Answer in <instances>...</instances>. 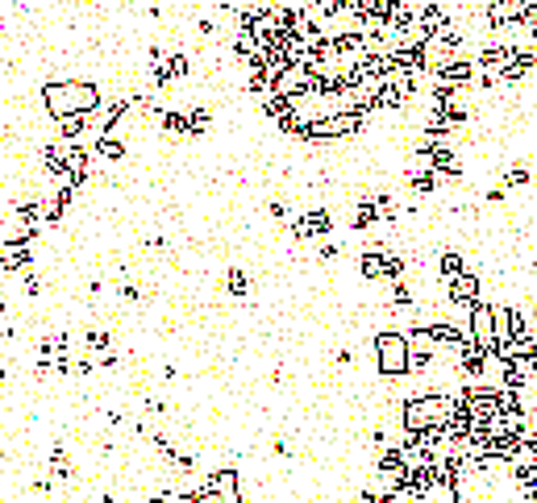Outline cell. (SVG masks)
Wrapping results in <instances>:
<instances>
[{
	"label": "cell",
	"mask_w": 537,
	"mask_h": 503,
	"mask_svg": "<svg viewBox=\"0 0 537 503\" xmlns=\"http://www.w3.org/2000/svg\"><path fill=\"white\" fill-rule=\"evenodd\" d=\"M42 104L54 121L59 117H79V113H96L100 104V88L84 83V79H63V83H46L42 88Z\"/></svg>",
	"instance_id": "cell-1"
},
{
	"label": "cell",
	"mask_w": 537,
	"mask_h": 503,
	"mask_svg": "<svg viewBox=\"0 0 537 503\" xmlns=\"http://www.w3.org/2000/svg\"><path fill=\"white\" fill-rule=\"evenodd\" d=\"M371 350H375V366H379L383 379H404V375H413V341H408L404 329H383V333H375Z\"/></svg>",
	"instance_id": "cell-2"
},
{
	"label": "cell",
	"mask_w": 537,
	"mask_h": 503,
	"mask_svg": "<svg viewBox=\"0 0 537 503\" xmlns=\"http://www.w3.org/2000/svg\"><path fill=\"white\" fill-rule=\"evenodd\" d=\"M466 337H475L479 345H496V304L488 300H479V304H471L466 308Z\"/></svg>",
	"instance_id": "cell-3"
},
{
	"label": "cell",
	"mask_w": 537,
	"mask_h": 503,
	"mask_svg": "<svg viewBox=\"0 0 537 503\" xmlns=\"http://www.w3.org/2000/svg\"><path fill=\"white\" fill-rule=\"evenodd\" d=\"M325 233H333V216L329 208H308L304 216H296L292 220V238L296 241H317Z\"/></svg>",
	"instance_id": "cell-4"
},
{
	"label": "cell",
	"mask_w": 537,
	"mask_h": 503,
	"mask_svg": "<svg viewBox=\"0 0 537 503\" xmlns=\"http://www.w3.org/2000/svg\"><path fill=\"white\" fill-rule=\"evenodd\" d=\"M479 288H483V283H479V275H475V270L466 266L463 275H454V279L446 283V300H450L454 308H463V312H466L471 304H479Z\"/></svg>",
	"instance_id": "cell-5"
},
{
	"label": "cell",
	"mask_w": 537,
	"mask_h": 503,
	"mask_svg": "<svg viewBox=\"0 0 537 503\" xmlns=\"http://www.w3.org/2000/svg\"><path fill=\"white\" fill-rule=\"evenodd\" d=\"M200 487L213 491V495H225V499L242 503V479H238V466H217V470H209V474L200 479Z\"/></svg>",
	"instance_id": "cell-6"
},
{
	"label": "cell",
	"mask_w": 537,
	"mask_h": 503,
	"mask_svg": "<svg viewBox=\"0 0 537 503\" xmlns=\"http://www.w3.org/2000/svg\"><path fill=\"white\" fill-rule=\"evenodd\" d=\"M404 183L413 188V195H433V192L441 188V179H438L429 167H425V163H416V167L404 171Z\"/></svg>",
	"instance_id": "cell-7"
},
{
	"label": "cell",
	"mask_w": 537,
	"mask_h": 503,
	"mask_svg": "<svg viewBox=\"0 0 537 503\" xmlns=\"http://www.w3.org/2000/svg\"><path fill=\"white\" fill-rule=\"evenodd\" d=\"M92 154H96V158H104V163H121V158H125L121 133H100L96 142H92Z\"/></svg>",
	"instance_id": "cell-8"
},
{
	"label": "cell",
	"mask_w": 537,
	"mask_h": 503,
	"mask_svg": "<svg viewBox=\"0 0 537 503\" xmlns=\"http://www.w3.org/2000/svg\"><path fill=\"white\" fill-rule=\"evenodd\" d=\"M159 125H163L167 138H192V125H188V113H184V108H163Z\"/></svg>",
	"instance_id": "cell-9"
},
{
	"label": "cell",
	"mask_w": 537,
	"mask_h": 503,
	"mask_svg": "<svg viewBox=\"0 0 537 503\" xmlns=\"http://www.w3.org/2000/svg\"><path fill=\"white\" fill-rule=\"evenodd\" d=\"M463 270H466V258L458 254V250H441L438 254V279L441 283H450V279L463 275Z\"/></svg>",
	"instance_id": "cell-10"
},
{
	"label": "cell",
	"mask_w": 537,
	"mask_h": 503,
	"mask_svg": "<svg viewBox=\"0 0 537 503\" xmlns=\"http://www.w3.org/2000/svg\"><path fill=\"white\" fill-rule=\"evenodd\" d=\"M225 288L234 300H246V291H250V275H246L242 266H229V275H225Z\"/></svg>",
	"instance_id": "cell-11"
},
{
	"label": "cell",
	"mask_w": 537,
	"mask_h": 503,
	"mask_svg": "<svg viewBox=\"0 0 537 503\" xmlns=\"http://www.w3.org/2000/svg\"><path fill=\"white\" fill-rule=\"evenodd\" d=\"M188 125H192V133H204V129L213 125V108H204V104H192V108H188Z\"/></svg>",
	"instance_id": "cell-12"
},
{
	"label": "cell",
	"mask_w": 537,
	"mask_h": 503,
	"mask_svg": "<svg viewBox=\"0 0 537 503\" xmlns=\"http://www.w3.org/2000/svg\"><path fill=\"white\" fill-rule=\"evenodd\" d=\"M84 345H88L92 354H109V345H113V333H104V329H88V333H84Z\"/></svg>",
	"instance_id": "cell-13"
},
{
	"label": "cell",
	"mask_w": 537,
	"mask_h": 503,
	"mask_svg": "<svg viewBox=\"0 0 537 503\" xmlns=\"http://www.w3.org/2000/svg\"><path fill=\"white\" fill-rule=\"evenodd\" d=\"M529 179H533V175H529V167H525V163H516V167L504 171V188H525Z\"/></svg>",
	"instance_id": "cell-14"
},
{
	"label": "cell",
	"mask_w": 537,
	"mask_h": 503,
	"mask_svg": "<svg viewBox=\"0 0 537 503\" xmlns=\"http://www.w3.org/2000/svg\"><path fill=\"white\" fill-rule=\"evenodd\" d=\"M338 254H342V245H338V241H321V250H317V258H321V263H333Z\"/></svg>",
	"instance_id": "cell-15"
},
{
	"label": "cell",
	"mask_w": 537,
	"mask_h": 503,
	"mask_svg": "<svg viewBox=\"0 0 537 503\" xmlns=\"http://www.w3.org/2000/svg\"><path fill=\"white\" fill-rule=\"evenodd\" d=\"M267 213L275 216V220H288V204H283V200H271V204H267Z\"/></svg>",
	"instance_id": "cell-16"
},
{
	"label": "cell",
	"mask_w": 537,
	"mask_h": 503,
	"mask_svg": "<svg viewBox=\"0 0 537 503\" xmlns=\"http://www.w3.org/2000/svg\"><path fill=\"white\" fill-rule=\"evenodd\" d=\"M483 200H488V204H504V200H508V188H491Z\"/></svg>",
	"instance_id": "cell-17"
},
{
	"label": "cell",
	"mask_w": 537,
	"mask_h": 503,
	"mask_svg": "<svg viewBox=\"0 0 537 503\" xmlns=\"http://www.w3.org/2000/svg\"><path fill=\"white\" fill-rule=\"evenodd\" d=\"M338 366H354V354H350V350H338Z\"/></svg>",
	"instance_id": "cell-18"
}]
</instances>
